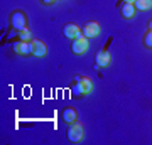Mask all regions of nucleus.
Listing matches in <instances>:
<instances>
[{
	"instance_id": "nucleus-8",
	"label": "nucleus",
	"mask_w": 152,
	"mask_h": 145,
	"mask_svg": "<svg viewBox=\"0 0 152 145\" xmlns=\"http://www.w3.org/2000/svg\"><path fill=\"white\" fill-rule=\"evenodd\" d=\"M32 44H34V56H36V58H44V56L48 54V46H46L42 41L34 39Z\"/></svg>"
},
{
	"instance_id": "nucleus-7",
	"label": "nucleus",
	"mask_w": 152,
	"mask_h": 145,
	"mask_svg": "<svg viewBox=\"0 0 152 145\" xmlns=\"http://www.w3.org/2000/svg\"><path fill=\"white\" fill-rule=\"evenodd\" d=\"M63 34H64V37L68 39H76V37H80V36H83L81 32V29L76 26V24H66L64 27H63Z\"/></svg>"
},
{
	"instance_id": "nucleus-12",
	"label": "nucleus",
	"mask_w": 152,
	"mask_h": 145,
	"mask_svg": "<svg viewBox=\"0 0 152 145\" xmlns=\"http://www.w3.org/2000/svg\"><path fill=\"white\" fill-rule=\"evenodd\" d=\"M134 7H135V10H147L152 7V0H135Z\"/></svg>"
},
{
	"instance_id": "nucleus-5",
	"label": "nucleus",
	"mask_w": 152,
	"mask_h": 145,
	"mask_svg": "<svg viewBox=\"0 0 152 145\" xmlns=\"http://www.w3.org/2000/svg\"><path fill=\"white\" fill-rule=\"evenodd\" d=\"M100 31H102V27H100V24H98V22H86V24L81 27L83 36H85V37H88V39L96 37L98 34H100Z\"/></svg>"
},
{
	"instance_id": "nucleus-15",
	"label": "nucleus",
	"mask_w": 152,
	"mask_h": 145,
	"mask_svg": "<svg viewBox=\"0 0 152 145\" xmlns=\"http://www.w3.org/2000/svg\"><path fill=\"white\" fill-rule=\"evenodd\" d=\"M144 46L149 49H152V31H149V32L144 36Z\"/></svg>"
},
{
	"instance_id": "nucleus-17",
	"label": "nucleus",
	"mask_w": 152,
	"mask_h": 145,
	"mask_svg": "<svg viewBox=\"0 0 152 145\" xmlns=\"http://www.w3.org/2000/svg\"><path fill=\"white\" fill-rule=\"evenodd\" d=\"M147 27H149V31H152V20L147 22Z\"/></svg>"
},
{
	"instance_id": "nucleus-9",
	"label": "nucleus",
	"mask_w": 152,
	"mask_h": 145,
	"mask_svg": "<svg viewBox=\"0 0 152 145\" xmlns=\"http://www.w3.org/2000/svg\"><path fill=\"white\" fill-rule=\"evenodd\" d=\"M76 117H78V115H76V110L75 108H64V110H63V113H61V118H63V122H64V123H73V122H76Z\"/></svg>"
},
{
	"instance_id": "nucleus-16",
	"label": "nucleus",
	"mask_w": 152,
	"mask_h": 145,
	"mask_svg": "<svg viewBox=\"0 0 152 145\" xmlns=\"http://www.w3.org/2000/svg\"><path fill=\"white\" fill-rule=\"evenodd\" d=\"M44 5H51V4H54V0H41Z\"/></svg>"
},
{
	"instance_id": "nucleus-3",
	"label": "nucleus",
	"mask_w": 152,
	"mask_h": 145,
	"mask_svg": "<svg viewBox=\"0 0 152 145\" xmlns=\"http://www.w3.org/2000/svg\"><path fill=\"white\" fill-rule=\"evenodd\" d=\"M90 49V42H88V37H85V36H80V37L73 39V42H71V51L75 54H85Z\"/></svg>"
},
{
	"instance_id": "nucleus-11",
	"label": "nucleus",
	"mask_w": 152,
	"mask_h": 145,
	"mask_svg": "<svg viewBox=\"0 0 152 145\" xmlns=\"http://www.w3.org/2000/svg\"><path fill=\"white\" fill-rule=\"evenodd\" d=\"M75 79H80V83L83 85V90H85V93H91L93 90V85H91V79L90 78H86V76H80V74H76L75 76Z\"/></svg>"
},
{
	"instance_id": "nucleus-13",
	"label": "nucleus",
	"mask_w": 152,
	"mask_h": 145,
	"mask_svg": "<svg viewBox=\"0 0 152 145\" xmlns=\"http://www.w3.org/2000/svg\"><path fill=\"white\" fill-rule=\"evenodd\" d=\"M73 95H75L76 98L86 95V93H85V90H83V85L80 83V79H75V85H73Z\"/></svg>"
},
{
	"instance_id": "nucleus-4",
	"label": "nucleus",
	"mask_w": 152,
	"mask_h": 145,
	"mask_svg": "<svg viewBox=\"0 0 152 145\" xmlns=\"http://www.w3.org/2000/svg\"><path fill=\"white\" fill-rule=\"evenodd\" d=\"M12 47H14V51H15L17 54H22V56L34 54V44H32V41H20V42H15Z\"/></svg>"
},
{
	"instance_id": "nucleus-2",
	"label": "nucleus",
	"mask_w": 152,
	"mask_h": 145,
	"mask_svg": "<svg viewBox=\"0 0 152 145\" xmlns=\"http://www.w3.org/2000/svg\"><path fill=\"white\" fill-rule=\"evenodd\" d=\"M26 26H27L26 14H24L22 10L12 12V15H10V27L12 29H15L17 32H19V31H22V29H26Z\"/></svg>"
},
{
	"instance_id": "nucleus-6",
	"label": "nucleus",
	"mask_w": 152,
	"mask_h": 145,
	"mask_svg": "<svg viewBox=\"0 0 152 145\" xmlns=\"http://www.w3.org/2000/svg\"><path fill=\"white\" fill-rule=\"evenodd\" d=\"M110 59H112V54L108 52V49H102L95 56V66L96 68H107L110 64Z\"/></svg>"
},
{
	"instance_id": "nucleus-1",
	"label": "nucleus",
	"mask_w": 152,
	"mask_h": 145,
	"mask_svg": "<svg viewBox=\"0 0 152 145\" xmlns=\"http://www.w3.org/2000/svg\"><path fill=\"white\" fill-rule=\"evenodd\" d=\"M85 135V128L80 122H73L68 127V140L69 142H80Z\"/></svg>"
},
{
	"instance_id": "nucleus-10",
	"label": "nucleus",
	"mask_w": 152,
	"mask_h": 145,
	"mask_svg": "<svg viewBox=\"0 0 152 145\" xmlns=\"http://www.w3.org/2000/svg\"><path fill=\"white\" fill-rule=\"evenodd\" d=\"M120 14H122V17L124 19H132V17L135 15V7H134V4H122L120 5Z\"/></svg>"
},
{
	"instance_id": "nucleus-14",
	"label": "nucleus",
	"mask_w": 152,
	"mask_h": 145,
	"mask_svg": "<svg viewBox=\"0 0 152 145\" xmlns=\"http://www.w3.org/2000/svg\"><path fill=\"white\" fill-rule=\"evenodd\" d=\"M19 41H31V31H29L27 27L19 31Z\"/></svg>"
}]
</instances>
